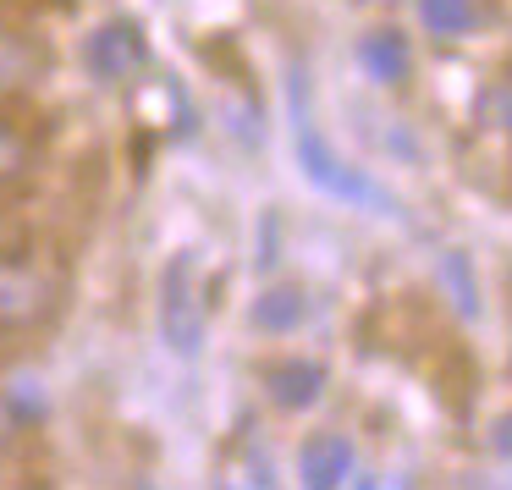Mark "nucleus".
<instances>
[{
    "instance_id": "nucleus-12",
    "label": "nucleus",
    "mask_w": 512,
    "mask_h": 490,
    "mask_svg": "<svg viewBox=\"0 0 512 490\" xmlns=\"http://www.w3.org/2000/svg\"><path fill=\"white\" fill-rule=\"evenodd\" d=\"M28 171V144L12 133V127H0V182H12Z\"/></svg>"
},
{
    "instance_id": "nucleus-8",
    "label": "nucleus",
    "mask_w": 512,
    "mask_h": 490,
    "mask_svg": "<svg viewBox=\"0 0 512 490\" xmlns=\"http://www.w3.org/2000/svg\"><path fill=\"white\" fill-rule=\"evenodd\" d=\"M419 28L435 39H468L479 28V0H413Z\"/></svg>"
},
{
    "instance_id": "nucleus-16",
    "label": "nucleus",
    "mask_w": 512,
    "mask_h": 490,
    "mask_svg": "<svg viewBox=\"0 0 512 490\" xmlns=\"http://www.w3.org/2000/svg\"><path fill=\"white\" fill-rule=\"evenodd\" d=\"M12 424H17V419H12V408L0 402V446H6V435H12Z\"/></svg>"
},
{
    "instance_id": "nucleus-3",
    "label": "nucleus",
    "mask_w": 512,
    "mask_h": 490,
    "mask_svg": "<svg viewBox=\"0 0 512 490\" xmlns=\"http://www.w3.org/2000/svg\"><path fill=\"white\" fill-rule=\"evenodd\" d=\"M83 61H89V72L100 83H127L144 72L149 61V45H144V28L138 23H105L89 34V45H83Z\"/></svg>"
},
{
    "instance_id": "nucleus-5",
    "label": "nucleus",
    "mask_w": 512,
    "mask_h": 490,
    "mask_svg": "<svg viewBox=\"0 0 512 490\" xmlns=\"http://www.w3.org/2000/svg\"><path fill=\"white\" fill-rule=\"evenodd\" d=\"M50 303H56V287L39 270L0 254V325H34L50 314Z\"/></svg>"
},
{
    "instance_id": "nucleus-1",
    "label": "nucleus",
    "mask_w": 512,
    "mask_h": 490,
    "mask_svg": "<svg viewBox=\"0 0 512 490\" xmlns=\"http://www.w3.org/2000/svg\"><path fill=\"white\" fill-rule=\"evenodd\" d=\"M287 122H292V155H298V171L325 193V199L353 204V210H369V215H397V199L320 133V116H314V105H309L303 72L287 78Z\"/></svg>"
},
{
    "instance_id": "nucleus-7",
    "label": "nucleus",
    "mask_w": 512,
    "mask_h": 490,
    "mask_svg": "<svg viewBox=\"0 0 512 490\" xmlns=\"http://www.w3.org/2000/svg\"><path fill=\"white\" fill-rule=\"evenodd\" d=\"M325 364H314V358H287V364H276L265 375V391H270V402L276 408H287V413H303V408H314V402L325 397Z\"/></svg>"
},
{
    "instance_id": "nucleus-9",
    "label": "nucleus",
    "mask_w": 512,
    "mask_h": 490,
    "mask_svg": "<svg viewBox=\"0 0 512 490\" xmlns=\"http://www.w3.org/2000/svg\"><path fill=\"white\" fill-rule=\"evenodd\" d=\"M303 314H309V303H303L298 287H270L265 298H254V325H259V331L287 336V331H298V325H303Z\"/></svg>"
},
{
    "instance_id": "nucleus-6",
    "label": "nucleus",
    "mask_w": 512,
    "mask_h": 490,
    "mask_svg": "<svg viewBox=\"0 0 512 490\" xmlns=\"http://www.w3.org/2000/svg\"><path fill=\"white\" fill-rule=\"evenodd\" d=\"M353 61L375 89H397V83H408V72H413V45H408V34H397V28H369V34H358Z\"/></svg>"
},
{
    "instance_id": "nucleus-13",
    "label": "nucleus",
    "mask_w": 512,
    "mask_h": 490,
    "mask_svg": "<svg viewBox=\"0 0 512 490\" xmlns=\"http://www.w3.org/2000/svg\"><path fill=\"white\" fill-rule=\"evenodd\" d=\"M490 116H496L501 133H512V78L496 83V94H490Z\"/></svg>"
},
{
    "instance_id": "nucleus-15",
    "label": "nucleus",
    "mask_w": 512,
    "mask_h": 490,
    "mask_svg": "<svg viewBox=\"0 0 512 490\" xmlns=\"http://www.w3.org/2000/svg\"><path fill=\"white\" fill-rule=\"evenodd\" d=\"M6 248H17V226L0 215V254H6Z\"/></svg>"
},
{
    "instance_id": "nucleus-10",
    "label": "nucleus",
    "mask_w": 512,
    "mask_h": 490,
    "mask_svg": "<svg viewBox=\"0 0 512 490\" xmlns=\"http://www.w3.org/2000/svg\"><path fill=\"white\" fill-rule=\"evenodd\" d=\"M34 72H39L34 50H28L17 34H6V28H0V94L28 89V83H34Z\"/></svg>"
},
{
    "instance_id": "nucleus-2",
    "label": "nucleus",
    "mask_w": 512,
    "mask_h": 490,
    "mask_svg": "<svg viewBox=\"0 0 512 490\" xmlns=\"http://www.w3.org/2000/svg\"><path fill=\"white\" fill-rule=\"evenodd\" d=\"M160 336L182 358H193L204 347V298H199L193 254H177L166 265V276H160Z\"/></svg>"
},
{
    "instance_id": "nucleus-14",
    "label": "nucleus",
    "mask_w": 512,
    "mask_h": 490,
    "mask_svg": "<svg viewBox=\"0 0 512 490\" xmlns=\"http://www.w3.org/2000/svg\"><path fill=\"white\" fill-rule=\"evenodd\" d=\"M496 452H501V457H507V463H512V413H507V419L496 424Z\"/></svg>"
},
{
    "instance_id": "nucleus-11",
    "label": "nucleus",
    "mask_w": 512,
    "mask_h": 490,
    "mask_svg": "<svg viewBox=\"0 0 512 490\" xmlns=\"http://www.w3.org/2000/svg\"><path fill=\"white\" fill-rule=\"evenodd\" d=\"M441 281L452 287L457 314H463V320H474V314H479V292H474V270H468V254H463V248H452V254L441 259Z\"/></svg>"
},
{
    "instance_id": "nucleus-4",
    "label": "nucleus",
    "mask_w": 512,
    "mask_h": 490,
    "mask_svg": "<svg viewBox=\"0 0 512 490\" xmlns=\"http://www.w3.org/2000/svg\"><path fill=\"white\" fill-rule=\"evenodd\" d=\"M298 479L309 490H336V485H353L358 479V446L347 441L342 430H320L303 441L298 452Z\"/></svg>"
}]
</instances>
